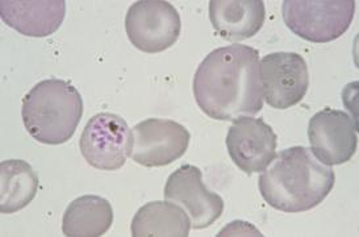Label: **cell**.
<instances>
[{
    "label": "cell",
    "instance_id": "obj_1",
    "mask_svg": "<svg viewBox=\"0 0 359 237\" xmlns=\"http://www.w3.org/2000/svg\"><path fill=\"white\" fill-rule=\"evenodd\" d=\"M192 88L210 118L234 121L255 116L264 108L259 52L238 43L212 50L198 67Z\"/></svg>",
    "mask_w": 359,
    "mask_h": 237
},
{
    "label": "cell",
    "instance_id": "obj_2",
    "mask_svg": "<svg viewBox=\"0 0 359 237\" xmlns=\"http://www.w3.org/2000/svg\"><path fill=\"white\" fill-rule=\"evenodd\" d=\"M334 184L332 166L317 160L306 147H291L276 154L258 180L264 202L287 214L315 208L325 201Z\"/></svg>",
    "mask_w": 359,
    "mask_h": 237
},
{
    "label": "cell",
    "instance_id": "obj_3",
    "mask_svg": "<svg viewBox=\"0 0 359 237\" xmlns=\"http://www.w3.org/2000/svg\"><path fill=\"white\" fill-rule=\"evenodd\" d=\"M83 115V99L72 83L50 78L39 82L22 99L25 130L46 145L65 144L74 136Z\"/></svg>",
    "mask_w": 359,
    "mask_h": 237
},
{
    "label": "cell",
    "instance_id": "obj_4",
    "mask_svg": "<svg viewBox=\"0 0 359 237\" xmlns=\"http://www.w3.org/2000/svg\"><path fill=\"white\" fill-rule=\"evenodd\" d=\"M285 25L309 43H327L348 32L354 15V0H285Z\"/></svg>",
    "mask_w": 359,
    "mask_h": 237
},
{
    "label": "cell",
    "instance_id": "obj_5",
    "mask_svg": "<svg viewBox=\"0 0 359 237\" xmlns=\"http://www.w3.org/2000/svg\"><path fill=\"white\" fill-rule=\"evenodd\" d=\"M126 31L138 50L149 54L163 52L180 39V12L165 0H140L128 10Z\"/></svg>",
    "mask_w": 359,
    "mask_h": 237
},
{
    "label": "cell",
    "instance_id": "obj_6",
    "mask_svg": "<svg viewBox=\"0 0 359 237\" xmlns=\"http://www.w3.org/2000/svg\"><path fill=\"white\" fill-rule=\"evenodd\" d=\"M79 148L87 163L99 170L123 168L132 151V130L116 114L100 112L88 120Z\"/></svg>",
    "mask_w": 359,
    "mask_h": 237
},
{
    "label": "cell",
    "instance_id": "obj_7",
    "mask_svg": "<svg viewBox=\"0 0 359 237\" xmlns=\"http://www.w3.org/2000/svg\"><path fill=\"white\" fill-rule=\"evenodd\" d=\"M189 130L169 118H147L132 130V160L145 168H161L180 160L190 145Z\"/></svg>",
    "mask_w": 359,
    "mask_h": 237
},
{
    "label": "cell",
    "instance_id": "obj_8",
    "mask_svg": "<svg viewBox=\"0 0 359 237\" xmlns=\"http://www.w3.org/2000/svg\"><path fill=\"white\" fill-rule=\"evenodd\" d=\"M259 67L264 99L270 107L287 109L304 99L309 87V72L300 54H267L259 62Z\"/></svg>",
    "mask_w": 359,
    "mask_h": 237
},
{
    "label": "cell",
    "instance_id": "obj_9",
    "mask_svg": "<svg viewBox=\"0 0 359 237\" xmlns=\"http://www.w3.org/2000/svg\"><path fill=\"white\" fill-rule=\"evenodd\" d=\"M308 140L317 160L327 166L344 165L357 151V124L342 109L324 108L309 120Z\"/></svg>",
    "mask_w": 359,
    "mask_h": 237
},
{
    "label": "cell",
    "instance_id": "obj_10",
    "mask_svg": "<svg viewBox=\"0 0 359 237\" xmlns=\"http://www.w3.org/2000/svg\"><path fill=\"white\" fill-rule=\"evenodd\" d=\"M163 195L186 211L192 229L211 226L224 212L222 196L205 187L201 169L194 165H183L171 172Z\"/></svg>",
    "mask_w": 359,
    "mask_h": 237
},
{
    "label": "cell",
    "instance_id": "obj_11",
    "mask_svg": "<svg viewBox=\"0 0 359 237\" xmlns=\"http://www.w3.org/2000/svg\"><path fill=\"white\" fill-rule=\"evenodd\" d=\"M278 137L264 118L253 116L233 121L226 135V149L237 168L246 174L262 172L276 156Z\"/></svg>",
    "mask_w": 359,
    "mask_h": 237
},
{
    "label": "cell",
    "instance_id": "obj_12",
    "mask_svg": "<svg viewBox=\"0 0 359 237\" xmlns=\"http://www.w3.org/2000/svg\"><path fill=\"white\" fill-rule=\"evenodd\" d=\"M66 15L65 0H1V20L28 37H48L58 31Z\"/></svg>",
    "mask_w": 359,
    "mask_h": 237
},
{
    "label": "cell",
    "instance_id": "obj_13",
    "mask_svg": "<svg viewBox=\"0 0 359 237\" xmlns=\"http://www.w3.org/2000/svg\"><path fill=\"white\" fill-rule=\"evenodd\" d=\"M210 19L224 40L243 41L262 29L266 8L262 0H211Z\"/></svg>",
    "mask_w": 359,
    "mask_h": 237
},
{
    "label": "cell",
    "instance_id": "obj_14",
    "mask_svg": "<svg viewBox=\"0 0 359 237\" xmlns=\"http://www.w3.org/2000/svg\"><path fill=\"white\" fill-rule=\"evenodd\" d=\"M114 222L111 203L97 195H83L73 201L65 211L62 232L67 237H100Z\"/></svg>",
    "mask_w": 359,
    "mask_h": 237
},
{
    "label": "cell",
    "instance_id": "obj_15",
    "mask_svg": "<svg viewBox=\"0 0 359 237\" xmlns=\"http://www.w3.org/2000/svg\"><path fill=\"white\" fill-rule=\"evenodd\" d=\"M190 229V217L186 211L168 201L142 205L130 224L133 237H187Z\"/></svg>",
    "mask_w": 359,
    "mask_h": 237
},
{
    "label": "cell",
    "instance_id": "obj_16",
    "mask_svg": "<svg viewBox=\"0 0 359 237\" xmlns=\"http://www.w3.org/2000/svg\"><path fill=\"white\" fill-rule=\"evenodd\" d=\"M39 177L32 166L22 160H7L0 165V210L15 214L34 199Z\"/></svg>",
    "mask_w": 359,
    "mask_h": 237
}]
</instances>
